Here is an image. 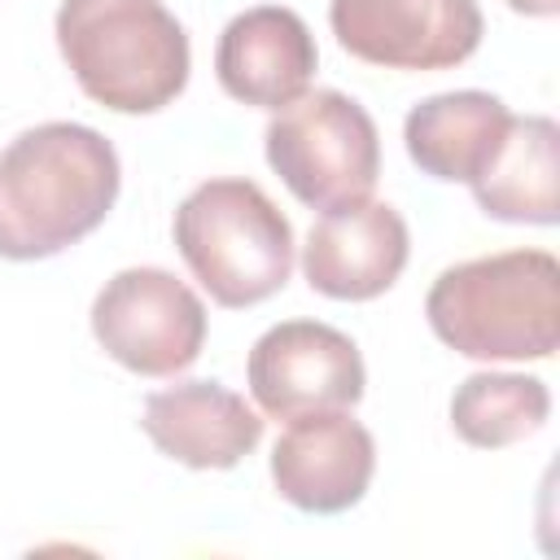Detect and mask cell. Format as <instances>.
<instances>
[{
    "label": "cell",
    "mask_w": 560,
    "mask_h": 560,
    "mask_svg": "<svg viewBox=\"0 0 560 560\" xmlns=\"http://www.w3.org/2000/svg\"><path fill=\"white\" fill-rule=\"evenodd\" d=\"M122 166L83 122H39L0 149V258L35 262L92 236L114 210Z\"/></svg>",
    "instance_id": "6da1fadb"
},
{
    "label": "cell",
    "mask_w": 560,
    "mask_h": 560,
    "mask_svg": "<svg viewBox=\"0 0 560 560\" xmlns=\"http://www.w3.org/2000/svg\"><path fill=\"white\" fill-rule=\"evenodd\" d=\"M442 346L486 363L551 359L560 346V262L547 249H503L446 267L424 298Z\"/></svg>",
    "instance_id": "7a4b0ae2"
},
{
    "label": "cell",
    "mask_w": 560,
    "mask_h": 560,
    "mask_svg": "<svg viewBox=\"0 0 560 560\" xmlns=\"http://www.w3.org/2000/svg\"><path fill=\"white\" fill-rule=\"evenodd\" d=\"M52 31L83 96L114 114H158L188 88V35L162 0H61Z\"/></svg>",
    "instance_id": "3957f363"
},
{
    "label": "cell",
    "mask_w": 560,
    "mask_h": 560,
    "mask_svg": "<svg viewBox=\"0 0 560 560\" xmlns=\"http://www.w3.org/2000/svg\"><path fill=\"white\" fill-rule=\"evenodd\" d=\"M171 232L192 280L228 311L258 306L289 284L293 228L254 179L197 184L179 201Z\"/></svg>",
    "instance_id": "277c9868"
},
{
    "label": "cell",
    "mask_w": 560,
    "mask_h": 560,
    "mask_svg": "<svg viewBox=\"0 0 560 560\" xmlns=\"http://www.w3.org/2000/svg\"><path fill=\"white\" fill-rule=\"evenodd\" d=\"M262 144L267 166L284 179V188L324 214L372 197L381 175L376 122L354 96L337 88L302 92L293 105L276 109Z\"/></svg>",
    "instance_id": "5b68a950"
},
{
    "label": "cell",
    "mask_w": 560,
    "mask_h": 560,
    "mask_svg": "<svg viewBox=\"0 0 560 560\" xmlns=\"http://www.w3.org/2000/svg\"><path fill=\"white\" fill-rule=\"evenodd\" d=\"M92 337L136 376H175L206 346L201 298L166 267H127L92 302Z\"/></svg>",
    "instance_id": "8992f818"
},
{
    "label": "cell",
    "mask_w": 560,
    "mask_h": 560,
    "mask_svg": "<svg viewBox=\"0 0 560 560\" xmlns=\"http://www.w3.org/2000/svg\"><path fill=\"white\" fill-rule=\"evenodd\" d=\"M249 394L271 420H298L311 411H341L363 398L368 372L359 346L319 319L271 324L245 359Z\"/></svg>",
    "instance_id": "52a82bcc"
},
{
    "label": "cell",
    "mask_w": 560,
    "mask_h": 560,
    "mask_svg": "<svg viewBox=\"0 0 560 560\" xmlns=\"http://www.w3.org/2000/svg\"><path fill=\"white\" fill-rule=\"evenodd\" d=\"M337 44L385 70H451L481 48L477 0H328Z\"/></svg>",
    "instance_id": "ba28073f"
},
{
    "label": "cell",
    "mask_w": 560,
    "mask_h": 560,
    "mask_svg": "<svg viewBox=\"0 0 560 560\" xmlns=\"http://www.w3.org/2000/svg\"><path fill=\"white\" fill-rule=\"evenodd\" d=\"M376 472L372 433L341 411H311L289 420L271 446V481L284 503L315 516H337L354 508Z\"/></svg>",
    "instance_id": "9c48e42d"
},
{
    "label": "cell",
    "mask_w": 560,
    "mask_h": 560,
    "mask_svg": "<svg viewBox=\"0 0 560 560\" xmlns=\"http://www.w3.org/2000/svg\"><path fill=\"white\" fill-rule=\"evenodd\" d=\"M411 232L389 201H350L328 210L306 245L302 271L306 284L332 302H372L381 298L407 267Z\"/></svg>",
    "instance_id": "30bf717a"
},
{
    "label": "cell",
    "mask_w": 560,
    "mask_h": 560,
    "mask_svg": "<svg viewBox=\"0 0 560 560\" xmlns=\"http://www.w3.org/2000/svg\"><path fill=\"white\" fill-rule=\"evenodd\" d=\"M319 66V48L311 26L284 4H254L236 13L214 44L219 88L258 109L293 105Z\"/></svg>",
    "instance_id": "8fae6325"
},
{
    "label": "cell",
    "mask_w": 560,
    "mask_h": 560,
    "mask_svg": "<svg viewBox=\"0 0 560 560\" xmlns=\"http://www.w3.org/2000/svg\"><path fill=\"white\" fill-rule=\"evenodd\" d=\"M140 429L184 468H236L262 442V416L219 381H179L144 398Z\"/></svg>",
    "instance_id": "7c38bea8"
},
{
    "label": "cell",
    "mask_w": 560,
    "mask_h": 560,
    "mask_svg": "<svg viewBox=\"0 0 560 560\" xmlns=\"http://www.w3.org/2000/svg\"><path fill=\"white\" fill-rule=\"evenodd\" d=\"M512 118L516 114L490 92H438L411 105L402 122V144L424 175L442 184H472L508 140Z\"/></svg>",
    "instance_id": "4fadbf2b"
},
{
    "label": "cell",
    "mask_w": 560,
    "mask_h": 560,
    "mask_svg": "<svg viewBox=\"0 0 560 560\" xmlns=\"http://www.w3.org/2000/svg\"><path fill=\"white\" fill-rule=\"evenodd\" d=\"M468 188L499 223L551 228L560 219V127L547 114L512 118L508 140Z\"/></svg>",
    "instance_id": "5bb4252c"
},
{
    "label": "cell",
    "mask_w": 560,
    "mask_h": 560,
    "mask_svg": "<svg viewBox=\"0 0 560 560\" xmlns=\"http://www.w3.org/2000/svg\"><path fill=\"white\" fill-rule=\"evenodd\" d=\"M551 416V394L525 372H472L451 394V429L481 451H503L538 433Z\"/></svg>",
    "instance_id": "9a60e30c"
},
{
    "label": "cell",
    "mask_w": 560,
    "mask_h": 560,
    "mask_svg": "<svg viewBox=\"0 0 560 560\" xmlns=\"http://www.w3.org/2000/svg\"><path fill=\"white\" fill-rule=\"evenodd\" d=\"M508 9H516L525 18H556L560 13V0H508Z\"/></svg>",
    "instance_id": "2e32d148"
}]
</instances>
